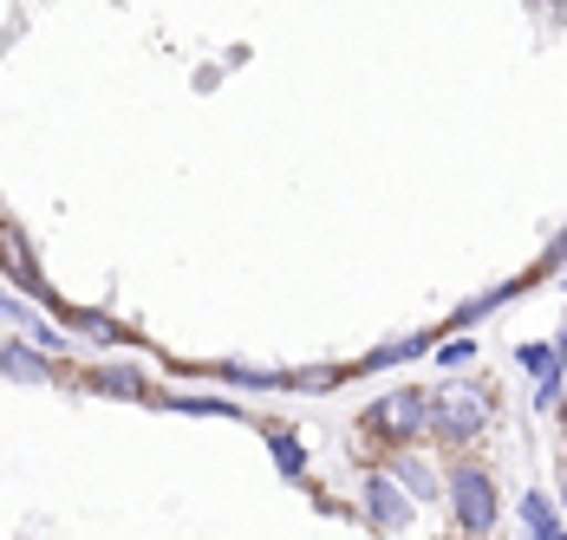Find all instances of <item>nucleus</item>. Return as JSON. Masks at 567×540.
Returning a JSON list of instances; mask_svg holds the SVG:
<instances>
[{
	"instance_id": "nucleus-1",
	"label": "nucleus",
	"mask_w": 567,
	"mask_h": 540,
	"mask_svg": "<svg viewBox=\"0 0 567 540\" xmlns=\"http://www.w3.org/2000/svg\"><path fill=\"white\" fill-rule=\"evenodd\" d=\"M431 430L451 436V443H470V436L489 430V397L476 384H451L437 404H431Z\"/></svg>"
},
{
	"instance_id": "nucleus-2",
	"label": "nucleus",
	"mask_w": 567,
	"mask_h": 540,
	"mask_svg": "<svg viewBox=\"0 0 567 540\" xmlns=\"http://www.w3.org/2000/svg\"><path fill=\"white\" fill-rule=\"evenodd\" d=\"M424 424H431V404H424L411 384H404V391H385V397L365 411V430L379 436V443H411Z\"/></svg>"
},
{
	"instance_id": "nucleus-3",
	"label": "nucleus",
	"mask_w": 567,
	"mask_h": 540,
	"mask_svg": "<svg viewBox=\"0 0 567 540\" xmlns=\"http://www.w3.org/2000/svg\"><path fill=\"white\" fill-rule=\"evenodd\" d=\"M451 508H456V521H463L470 534H489V528H496V482H489L483 469H456L451 476Z\"/></svg>"
},
{
	"instance_id": "nucleus-4",
	"label": "nucleus",
	"mask_w": 567,
	"mask_h": 540,
	"mask_svg": "<svg viewBox=\"0 0 567 540\" xmlns=\"http://www.w3.org/2000/svg\"><path fill=\"white\" fill-rule=\"evenodd\" d=\"M365 508H372V528H404L411 521V501H404V488L392 476H372L365 482Z\"/></svg>"
},
{
	"instance_id": "nucleus-5",
	"label": "nucleus",
	"mask_w": 567,
	"mask_h": 540,
	"mask_svg": "<svg viewBox=\"0 0 567 540\" xmlns=\"http://www.w3.org/2000/svg\"><path fill=\"white\" fill-rule=\"evenodd\" d=\"M515 515H522V528H535V534H542V540H567L561 515H555V508H548L542 495H522V508H515Z\"/></svg>"
},
{
	"instance_id": "nucleus-6",
	"label": "nucleus",
	"mask_w": 567,
	"mask_h": 540,
	"mask_svg": "<svg viewBox=\"0 0 567 540\" xmlns=\"http://www.w3.org/2000/svg\"><path fill=\"white\" fill-rule=\"evenodd\" d=\"M0 261H7V273H13V280H27V287H33V255H27V241H20L7 221H0Z\"/></svg>"
},
{
	"instance_id": "nucleus-7",
	"label": "nucleus",
	"mask_w": 567,
	"mask_h": 540,
	"mask_svg": "<svg viewBox=\"0 0 567 540\" xmlns=\"http://www.w3.org/2000/svg\"><path fill=\"white\" fill-rule=\"evenodd\" d=\"M0 372H13V378H27V384H47V365L33 352H13V345L0 352Z\"/></svg>"
},
{
	"instance_id": "nucleus-8",
	"label": "nucleus",
	"mask_w": 567,
	"mask_h": 540,
	"mask_svg": "<svg viewBox=\"0 0 567 540\" xmlns=\"http://www.w3.org/2000/svg\"><path fill=\"white\" fill-rule=\"evenodd\" d=\"M268 443H275V463H281V476H300V469H307V456H300L293 430H268Z\"/></svg>"
},
{
	"instance_id": "nucleus-9",
	"label": "nucleus",
	"mask_w": 567,
	"mask_h": 540,
	"mask_svg": "<svg viewBox=\"0 0 567 540\" xmlns=\"http://www.w3.org/2000/svg\"><path fill=\"white\" fill-rule=\"evenodd\" d=\"M398 482H404V495H411V501H417V495H437V488H431V469H424L417 456H404V463H398Z\"/></svg>"
},
{
	"instance_id": "nucleus-10",
	"label": "nucleus",
	"mask_w": 567,
	"mask_h": 540,
	"mask_svg": "<svg viewBox=\"0 0 567 540\" xmlns=\"http://www.w3.org/2000/svg\"><path fill=\"white\" fill-rule=\"evenodd\" d=\"M470 352H476V345H470V339H451V345H444V352H437V359H444V365H470Z\"/></svg>"
},
{
	"instance_id": "nucleus-11",
	"label": "nucleus",
	"mask_w": 567,
	"mask_h": 540,
	"mask_svg": "<svg viewBox=\"0 0 567 540\" xmlns=\"http://www.w3.org/2000/svg\"><path fill=\"white\" fill-rule=\"evenodd\" d=\"M99 384H105V391H137V378H131V372H105Z\"/></svg>"
}]
</instances>
